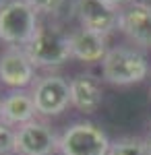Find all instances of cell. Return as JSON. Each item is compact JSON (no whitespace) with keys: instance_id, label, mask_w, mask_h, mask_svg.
<instances>
[{"instance_id":"8fae6325","label":"cell","mask_w":151,"mask_h":155,"mask_svg":"<svg viewBox=\"0 0 151 155\" xmlns=\"http://www.w3.org/2000/svg\"><path fill=\"white\" fill-rule=\"evenodd\" d=\"M70 37V52H72V58L93 64V62H99L106 58L108 54V46H106V35H99L95 31L89 29H75L69 33Z\"/></svg>"},{"instance_id":"ac0fdd59","label":"cell","mask_w":151,"mask_h":155,"mask_svg":"<svg viewBox=\"0 0 151 155\" xmlns=\"http://www.w3.org/2000/svg\"><path fill=\"white\" fill-rule=\"evenodd\" d=\"M2 107H4V97H0V120H2Z\"/></svg>"},{"instance_id":"9a60e30c","label":"cell","mask_w":151,"mask_h":155,"mask_svg":"<svg viewBox=\"0 0 151 155\" xmlns=\"http://www.w3.org/2000/svg\"><path fill=\"white\" fill-rule=\"evenodd\" d=\"M37 12H46V15H54L62 8V4L66 0H27Z\"/></svg>"},{"instance_id":"4fadbf2b","label":"cell","mask_w":151,"mask_h":155,"mask_svg":"<svg viewBox=\"0 0 151 155\" xmlns=\"http://www.w3.org/2000/svg\"><path fill=\"white\" fill-rule=\"evenodd\" d=\"M108 155H151L147 141L143 139H120L114 141Z\"/></svg>"},{"instance_id":"30bf717a","label":"cell","mask_w":151,"mask_h":155,"mask_svg":"<svg viewBox=\"0 0 151 155\" xmlns=\"http://www.w3.org/2000/svg\"><path fill=\"white\" fill-rule=\"evenodd\" d=\"M102 101H104V89L93 74L83 72L70 79V104L77 110L89 114L102 106Z\"/></svg>"},{"instance_id":"6da1fadb","label":"cell","mask_w":151,"mask_h":155,"mask_svg":"<svg viewBox=\"0 0 151 155\" xmlns=\"http://www.w3.org/2000/svg\"><path fill=\"white\" fill-rule=\"evenodd\" d=\"M37 27V11L27 0H6L0 8V39L12 48H25Z\"/></svg>"},{"instance_id":"5bb4252c","label":"cell","mask_w":151,"mask_h":155,"mask_svg":"<svg viewBox=\"0 0 151 155\" xmlns=\"http://www.w3.org/2000/svg\"><path fill=\"white\" fill-rule=\"evenodd\" d=\"M15 147H17V130H12V126L0 120V155L15 153Z\"/></svg>"},{"instance_id":"7402d4cb","label":"cell","mask_w":151,"mask_h":155,"mask_svg":"<svg viewBox=\"0 0 151 155\" xmlns=\"http://www.w3.org/2000/svg\"><path fill=\"white\" fill-rule=\"evenodd\" d=\"M149 126H151V122H149Z\"/></svg>"},{"instance_id":"9c48e42d","label":"cell","mask_w":151,"mask_h":155,"mask_svg":"<svg viewBox=\"0 0 151 155\" xmlns=\"http://www.w3.org/2000/svg\"><path fill=\"white\" fill-rule=\"evenodd\" d=\"M118 29L141 48H151V8L128 4L120 11Z\"/></svg>"},{"instance_id":"ba28073f","label":"cell","mask_w":151,"mask_h":155,"mask_svg":"<svg viewBox=\"0 0 151 155\" xmlns=\"http://www.w3.org/2000/svg\"><path fill=\"white\" fill-rule=\"evenodd\" d=\"M35 64L23 48H8L0 54V83L4 87L25 89L33 83Z\"/></svg>"},{"instance_id":"7c38bea8","label":"cell","mask_w":151,"mask_h":155,"mask_svg":"<svg viewBox=\"0 0 151 155\" xmlns=\"http://www.w3.org/2000/svg\"><path fill=\"white\" fill-rule=\"evenodd\" d=\"M37 107H35L33 95L25 89H15L4 97V107H2V122L8 126H23L27 122L35 120Z\"/></svg>"},{"instance_id":"d6986e66","label":"cell","mask_w":151,"mask_h":155,"mask_svg":"<svg viewBox=\"0 0 151 155\" xmlns=\"http://www.w3.org/2000/svg\"><path fill=\"white\" fill-rule=\"evenodd\" d=\"M147 141V147H149V153H151V134H149V139H145Z\"/></svg>"},{"instance_id":"52a82bcc","label":"cell","mask_w":151,"mask_h":155,"mask_svg":"<svg viewBox=\"0 0 151 155\" xmlns=\"http://www.w3.org/2000/svg\"><path fill=\"white\" fill-rule=\"evenodd\" d=\"M72 8L83 29L95 31L99 35H108L118 27L120 11L106 4L104 0H75Z\"/></svg>"},{"instance_id":"3957f363","label":"cell","mask_w":151,"mask_h":155,"mask_svg":"<svg viewBox=\"0 0 151 155\" xmlns=\"http://www.w3.org/2000/svg\"><path fill=\"white\" fill-rule=\"evenodd\" d=\"M102 72L108 83L114 85H133L141 83L149 74V60L141 50L116 46L108 50L106 58L102 60Z\"/></svg>"},{"instance_id":"7a4b0ae2","label":"cell","mask_w":151,"mask_h":155,"mask_svg":"<svg viewBox=\"0 0 151 155\" xmlns=\"http://www.w3.org/2000/svg\"><path fill=\"white\" fill-rule=\"evenodd\" d=\"M23 50L35 66H44V68L62 66L69 58H72L69 33L52 25H39L31 41Z\"/></svg>"},{"instance_id":"277c9868","label":"cell","mask_w":151,"mask_h":155,"mask_svg":"<svg viewBox=\"0 0 151 155\" xmlns=\"http://www.w3.org/2000/svg\"><path fill=\"white\" fill-rule=\"evenodd\" d=\"M110 139L93 122H75L60 134V155H108Z\"/></svg>"},{"instance_id":"8992f818","label":"cell","mask_w":151,"mask_h":155,"mask_svg":"<svg viewBox=\"0 0 151 155\" xmlns=\"http://www.w3.org/2000/svg\"><path fill=\"white\" fill-rule=\"evenodd\" d=\"M60 137L46 122L31 120L17 128V147L19 155H54L58 151Z\"/></svg>"},{"instance_id":"44dd1931","label":"cell","mask_w":151,"mask_h":155,"mask_svg":"<svg viewBox=\"0 0 151 155\" xmlns=\"http://www.w3.org/2000/svg\"><path fill=\"white\" fill-rule=\"evenodd\" d=\"M8 155H19V153H17V151H15V153H8Z\"/></svg>"},{"instance_id":"e0dca14e","label":"cell","mask_w":151,"mask_h":155,"mask_svg":"<svg viewBox=\"0 0 151 155\" xmlns=\"http://www.w3.org/2000/svg\"><path fill=\"white\" fill-rule=\"evenodd\" d=\"M130 4H139V6L151 8V0H130Z\"/></svg>"},{"instance_id":"5b68a950","label":"cell","mask_w":151,"mask_h":155,"mask_svg":"<svg viewBox=\"0 0 151 155\" xmlns=\"http://www.w3.org/2000/svg\"><path fill=\"white\" fill-rule=\"evenodd\" d=\"M33 101L37 114L42 116H58L70 104V81L58 74H46L33 85Z\"/></svg>"},{"instance_id":"2e32d148","label":"cell","mask_w":151,"mask_h":155,"mask_svg":"<svg viewBox=\"0 0 151 155\" xmlns=\"http://www.w3.org/2000/svg\"><path fill=\"white\" fill-rule=\"evenodd\" d=\"M106 4H110V6H114V8H118V6H122L124 2H130V0H104Z\"/></svg>"},{"instance_id":"ffe728a7","label":"cell","mask_w":151,"mask_h":155,"mask_svg":"<svg viewBox=\"0 0 151 155\" xmlns=\"http://www.w3.org/2000/svg\"><path fill=\"white\" fill-rule=\"evenodd\" d=\"M4 2H6V0H0V8H2V6H4Z\"/></svg>"}]
</instances>
